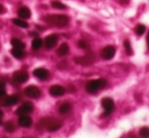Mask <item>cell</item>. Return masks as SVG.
Masks as SVG:
<instances>
[{"mask_svg":"<svg viewBox=\"0 0 149 138\" xmlns=\"http://www.w3.org/2000/svg\"><path fill=\"white\" fill-rule=\"evenodd\" d=\"M6 95V89H5V82L4 81H0V104H3V101L5 99Z\"/></svg>","mask_w":149,"mask_h":138,"instance_id":"603a6c76","label":"cell"},{"mask_svg":"<svg viewBox=\"0 0 149 138\" xmlns=\"http://www.w3.org/2000/svg\"><path fill=\"white\" fill-rule=\"evenodd\" d=\"M43 20L50 26H57V28H64L69 24L70 18L65 14H48V15L44 16Z\"/></svg>","mask_w":149,"mask_h":138,"instance_id":"6da1fadb","label":"cell"},{"mask_svg":"<svg viewBox=\"0 0 149 138\" xmlns=\"http://www.w3.org/2000/svg\"><path fill=\"white\" fill-rule=\"evenodd\" d=\"M145 32H146V26H144V24H137V26H136L135 33L137 34V36H139V37H140V36H142Z\"/></svg>","mask_w":149,"mask_h":138,"instance_id":"cb8c5ba5","label":"cell"},{"mask_svg":"<svg viewBox=\"0 0 149 138\" xmlns=\"http://www.w3.org/2000/svg\"><path fill=\"white\" fill-rule=\"evenodd\" d=\"M69 91H71V93H74V91H75V87H73L72 85H70V86H69Z\"/></svg>","mask_w":149,"mask_h":138,"instance_id":"4dcf8cb0","label":"cell"},{"mask_svg":"<svg viewBox=\"0 0 149 138\" xmlns=\"http://www.w3.org/2000/svg\"><path fill=\"white\" fill-rule=\"evenodd\" d=\"M24 95L30 99H39L41 97V91L39 87L35 86V85H29L24 89Z\"/></svg>","mask_w":149,"mask_h":138,"instance_id":"52a82bcc","label":"cell"},{"mask_svg":"<svg viewBox=\"0 0 149 138\" xmlns=\"http://www.w3.org/2000/svg\"><path fill=\"white\" fill-rule=\"evenodd\" d=\"M10 52H11V55L16 59H24V56H26V53L24 52V50L17 49V48H13Z\"/></svg>","mask_w":149,"mask_h":138,"instance_id":"ac0fdd59","label":"cell"},{"mask_svg":"<svg viewBox=\"0 0 149 138\" xmlns=\"http://www.w3.org/2000/svg\"><path fill=\"white\" fill-rule=\"evenodd\" d=\"M49 93H50V95H51L52 97L59 98V97H62V95H65V93H66V89H65V87H63L62 85L56 84V85H53V86L50 87Z\"/></svg>","mask_w":149,"mask_h":138,"instance_id":"8fae6325","label":"cell"},{"mask_svg":"<svg viewBox=\"0 0 149 138\" xmlns=\"http://www.w3.org/2000/svg\"><path fill=\"white\" fill-rule=\"evenodd\" d=\"M74 60L77 64H79V65L89 66V65H91V64L94 62V60H95V55H94L93 52L88 51V52H86V54H84L83 56L76 57Z\"/></svg>","mask_w":149,"mask_h":138,"instance_id":"5b68a950","label":"cell"},{"mask_svg":"<svg viewBox=\"0 0 149 138\" xmlns=\"http://www.w3.org/2000/svg\"><path fill=\"white\" fill-rule=\"evenodd\" d=\"M5 11V9H4V7L2 5H0V13H3V12Z\"/></svg>","mask_w":149,"mask_h":138,"instance_id":"d6a6232c","label":"cell"},{"mask_svg":"<svg viewBox=\"0 0 149 138\" xmlns=\"http://www.w3.org/2000/svg\"><path fill=\"white\" fill-rule=\"evenodd\" d=\"M108 85V81L104 78L91 79L85 84V91L89 95H96L100 89H104Z\"/></svg>","mask_w":149,"mask_h":138,"instance_id":"7a4b0ae2","label":"cell"},{"mask_svg":"<svg viewBox=\"0 0 149 138\" xmlns=\"http://www.w3.org/2000/svg\"><path fill=\"white\" fill-rule=\"evenodd\" d=\"M12 22H13L15 26H19V28H22V29L29 28V24L24 20H19V18H13V20H12Z\"/></svg>","mask_w":149,"mask_h":138,"instance_id":"44dd1931","label":"cell"},{"mask_svg":"<svg viewBox=\"0 0 149 138\" xmlns=\"http://www.w3.org/2000/svg\"><path fill=\"white\" fill-rule=\"evenodd\" d=\"M13 79L17 83H24L29 80V73L26 70H18L13 73Z\"/></svg>","mask_w":149,"mask_h":138,"instance_id":"30bf717a","label":"cell"},{"mask_svg":"<svg viewBox=\"0 0 149 138\" xmlns=\"http://www.w3.org/2000/svg\"><path fill=\"white\" fill-rule=\"evenodd\" d=\"M58 41H59V36L58 35H50L48 37H46L45 42H44V45H45L46 49L50 50V49H53L56 45H57Z\"/></svg>","mask_w":149,"mask_h":138,"instance_id":"ba28073f","label":"cell"},{"mask_svg":"<svg viewBox=\"0 0 149 138\" xmlns=\"http://www.w3.org/2000/svg\"><path fill=\"white\" fill-rule=\"evenodd\" d=\"M146 43H147V47H148V49H149V32H148V34H147V38H146Z\"/></svg>","mask_w":149,"mask_h":138,"instance_id":"1f68e13d","label":"cell"},{"mask_svg":"<svg viewBox=\"0 0 149 138\" xmlns=\"http://www.w3.org/2000/svg\"><path fill=\"white\" fill-rule=\"evenodd\" d=\"M116 48L114 46H106L104 49H102L100 51V56L104 60H111L114 58L115 54H116Z\"/></svg>","mask_w":149,"mask_h":138,"instance_id":"8992f818","label":"cell"},{"mask_svg":"<svg viewBox=\"0 0 149 138\" xmlns=\"http://www.w3.org/2000/svg\"><path fill=\"white\" fill-rule=\"evenodd\" d=\"M71 110H72V105H71L70 103H68V102H66V103H63L59 107V113L61 115L68 114Z\"/></svg>","mask_w":149,"mask_h":138,"instance_id":"e0dca14e","label":"cell"},{"mask_svg":"<svg viewBox=\"0 0 149 138\" xmlns=\"http://www.w3.org/2000/svg\"><path fill=\"white\" fill-rule=\"evenodd\" d=\"M69 46L67 43H62L60 45V47L58 48L57 50V54L60 56V57H63V56H66L67 54L69 53Z\"/></svg>","mask_w":149,"mask_h":138,"instance_id":"2e32d148","label":"cell"},{"mask_svg":"<svg viewBox=\"0 0 149 138\" xmlns=\"http://www.w3.org/2000/svg\"><path fill=\"white\" fill-rule=\"evenodd\" d=\"M120 1V4H121V5H128V4H129V2H130V0H119Z\"/></svg>","mask_w":149,"mask_h":138,"instance_id":"f1b7e54d","label":"cell"},{"mask_svg":"<svg viewBox=\"0 0 149 138\" xmlns=\"http://www.w3.org/2000/svg\"><path fill=\"white\" fill-rule=\"evenodd\" d=\"M51 5L56 9H66V5L60 1H52Z\"/></svg>","mask_w":149,"mask_h":138,"instance_id":"d4e9b609","label":"cell"},{"mask_svg":"<svg viewBox=\"0 0 149 138\" xmlns=\"http://www.w3.org/2000/svg\"><path fill=\"white\" fill-rule=\"evenodd\" d=\"M20 101L19 97L17 95H9V97H6L3 101V106L5 107H11V106H14Z\"/></svg>","mask_w":149,"mask_h":138,"instance_id":"5bb4252c","label":"cell"},{"mask_svg":"<svg viewBox=\"0 0 149 138\" xmlns=\"http://www.w3.org/2000/svg\"><path fill=\"white\" fill-rule=\"evenodd\" d=\"M33 75L40 80H47L50 78V72L46 68H37L33 70Z\"/></svg>","mask_w":149,"mask_h":138,"instance_id":"7c38bea8","label":"cell"},{"mask_svg":"<svg viewBox=\"0 0 149 138\" xmlns=\"http://www.w3.org/2000/svg\"><path fill=\"white\" fill-rule=\"evenodd\" d=\"M124 48H125V52L128 56L133 55V49H132L131 43H130L129 40H125L124 41Z\"/></svg>","mask_w":149,"mask_h":138,"instance_id":"7402d4cb","label":"cell"},{"mask_svg":"<svg viewBox=\"0 0 149 138\" xmlns=\"http://www.w3.org/2000/svg\"><path fill=\"white\" fill-rule=\"evenodd\" d=\"M11 45L13 48H17V49H22V50H24L26 48V44L22 41H20L19 39H16V38L11 39Z\"/></svg>","mask_w":149,"mask_h":138,"instance_id":"d6986e66","label":"cell"},{"mask_svg":"<svg viewBox=\"0 0 149 138\" xmlns=\"http://www.w3.org/2000/svg\"><path fill=\"white\" fill-rule=\"evenodd\" d=\"M18 125L20 127H22V128H30L33 125V120L28 115H22V116H19V119H18Z\"/></svg>","mask_w":149,"mask_h":138,"instance_id":"4fadbf2b","label":"cell"},{"mask_svg":"<svg viewBox=\"0 0 149 138\" xmlns=\"http://www.w3.org/2000/svg\"><path fill=\"white\" fill-rule=\"evenodd\" d=\"M43 45H44L43 40L40 39V38H36V39H33V42H31V48H33V50L41 49V48L43 47Z\"/></svg>","mask_w":149,"mask_h":138,"instance_id":"ffe728a7","label":"cell"},{"mask_svg":"<svg viewBox=\"0 0 149 138\" xmlns=\"http://www.w3.org/2000/svg\"><path fill=\"white\" fill-rule=\"evenodd\" d=\"M4 128H5V130L7 131V132H13L14 130H15V125L13 124L12 122H7L5 123V125H4Z\"/></svg>","mask_w":149,"mask_h":138,"instance_id":"4316f807","label":"cell"},{"mask_svg":"<svg viewBox=\"0 0 149 138\" xmlns=\"http://www.w3.org/2000/svg\"><path fill=\"white\" fill-rule=\"evenodd\" d=\"M139 135L141 137H149V128L148 127H142L139 130Z\"/></svg>","mask_w":149,"mask_h":138,"instance_id":"83f0119b","label":"cell"},{"mask_svg":"<svg viewBox=\"0 0 149 138\" xmlns=\"http://www.w3.org/2000/svg\"><path fill=\"white\" fill-rule=\"evenodd\" d=\"M33 111V105L30 103V102H26V103H24L19 108L16 110V115L18 116H22V115H29L31 114Z\"/></svg>","mask_w":149,"mask_h":138,"instance_id":"9c48e42d","label":"cell"},{"mask_svg":"<svg viewBox=\"0 0 149 138\" xmlns=\"http://www.w3.org/2000/svg\"><path fill=\"white\" fill-rule=\"evenodd\" d=\"M102 106L104 108V114H102L100 118H107L111 114H113L115 109H116L114 100L111 99V98H104L102 100Z\"/></svg>","mask_w":149,"mask_h":138,"instance_id":"277c9868","label":"cell"},{"mask_svg":"<svg viewBox=\"0 0 149 138\" xmlns=\"http://www.w3.org/2000/svg\"><path fill=\"white\" fill-rule=\"evenodd\" d=\"M40 126H42V128H46L50 132H56L62 127L63 123L58 119L54 118H45L43 120H41V122L39 123Z\"/></svg>","mask_w":149,"mask_h":138,"instance_id":"3957f363","label":"cell"},{"mask_svg":"<svg viewBox=\"0 0 149 138\" xmlns=\"http://www.w3.org/2000/svg\"><path fill=\"white\" fill-rule=\"evenodd\" d=\"M77 46H78L80 49L82 50H88L89 49V44L88 42L84 41V40H80V41H78V43H77Z\"/></svg>","mask_w":149,"mask_h":138,"instance_id":"484cf974","label":"cell"},{"mask_svg":"<svg viewBox=\"0 0 149 138\" xmlns=\"http://www.w3.org/2000/svg\"><path fill=\"white\" fill-rule=\"evenodd\" d=\"M2 118H3V112L0 110V124H2Z\"/></svg>","mask_w":149,"mask_h":138,"instance_id":"f546056e","label":"cell"},{"mask_svg":"<svg viewBox=\"0 0 149 138\" xmlns=\"http://www.w3.org/2000/svg\"><path fill=\"white\" fill-rule=\"evenodd\" d=\"M18 15L19 17L24 18V20H26V18H30L31 17V10L29 7L26 6H22L18 9Z\"/></svg>","mask_w":149,"mask_h":138,"instance_id":"9a60e30c","label":"cell"},{"mask_svg":"<svg viewBox=\"0 0 149 138\" xmlns=\"http://www.w3.org/2000/svg\"><path fill=\"white\" fill-rule=\"evenodd\" d=\"M31 35L33 36V37H37V36H38L37 34H36V33H31Z\"/></svg>","mask_w":149,"mask_h":138,"instance_id":"836d02e7","label":"cell"}]
</instances>
